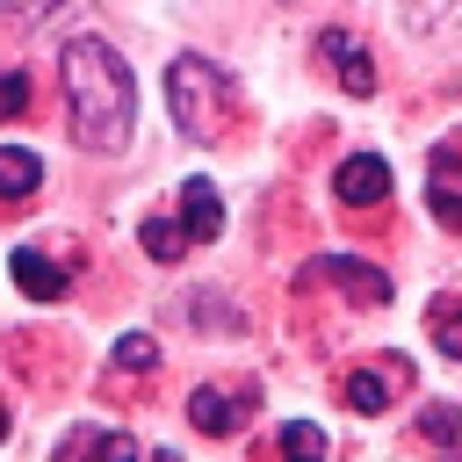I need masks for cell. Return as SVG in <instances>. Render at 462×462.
Segmentation results:
<instances>
[{
	"mask_svg": "<svg viewBox=\"0 0 462 462\" xmlns=\"http://www.w3.org/2000/svg\"><path fill=\"white\" fill-rule=\"evenodd\" d=\"M58 94H65V130L79 152L116 159L130 144V116H137V79L130 65L101 43V36H72L58 51Z\"/></svg>",
	"mask_w": 462,
	"mask_h": 462,
	"instance_id": "cell-1",
	"label": "cell"
},
{
	"mask_svg": "<svg viewBox=\"0 0 462 462\" xmlns=\"http://www.w3.org/2000/svg\"><path fill=\"white\" fill-rule=\"evenodd\" d=\"M166 108H173V130H180L188 144H217V137H231L238 87H231V72H224L217 58L180 51V58L166 65Z\"/></svg>",
	"mask_w": 462,
	"mask_h": 462,
	"instance_id": "cell-2",
	"label": "cell"
},
{
	"mask_svg": "<svg viewBox=\"0 0 462 462\" xmlns=\"http://www.w3.org/2000/svg\"><path fill=\"white\" fill-rule=\"evenodd\" d=\"M397 29L440 58H462V0H397Z\"/></svg>",
	"mask_w": 462,
	"mask_h": 462,
	"instance_id": "cell-3",
	"label": "cell"
},
{
	"mask_svg": "<svg viewBox=\"0 0 462 462\" xmlns=\"http://www.w3.org/2000/svg\"><path fill=\"white\" fill-rule=\"evenodd\" d=\"M310 282H339V296H354V303H390V274L368 267V260H346V253L303 260V289H310Z\"/></svg>",
	"mask_w": 462,
	"mask_h": 462,
	"instance_id": "cell-4",
	"label": "cell"
},
{
	"mask_svg": "<svg viewBox=\"0 0 462 462\" xmlns=\"http://www.w3.org/2000/svg\"><path fill=\"white\" fill-rule=\"evenodd\" d=\"M245 419H253V390H224V383H202V390L188 397V426H195V433H209V440H231Z\"/></svg>",
	"mask_w": 462,
	"mask_h": 462,
	"instance_id": "cell-5",
	"label": "cell"
},
{
	"mask_svg": "<svg viewBox=\"0 0 462 462\" xmlns=\"http://www.w3.org/2000/svg\"><path fill=\"white\" fill-rule=\"evenodd\" d=\"M332 195H339L346 209H375V202H390V166H383L375 152H354V159H339Z\"/></svg>",
	"mask_w": 462,
	"mask_h": 462,
	"instance_id": "cell-6",
	"label": "cell"
},
{
	"mask_svg": "<svg viewBox=\"0 0 462 462\" xmlns=\"http://www.w3.org/2000/svg\"><path fill=\"white\" fill-rule=\"evenodd\" d=\"M318 51H325V65H332V79H339L346 94H375V58H368V43H361V36L325 29V36H318Z\"/></svg>",
	"mask_w": 462,
	"mask_h": 462,
	"instance_id": "cell-7",
	"label": "cell"
},
{
	"mask_svg": "<svg viewBox=\"0 0 462 462\" xmlns=\"http://www.w3.org/2000/svg\"><path fill=\"white\" fill-rule=\"evenodd\" d=\"M7 274H14V289H29L36 303H58V296L72 289V267H58V260H43L36 245H14V260H7Z\"/></svg>",
	"mask_w": 462,
	"mask_h": 462,
	"instance_id": "cell-8",
	"label": "cell"
},
{
	"mask_svg": "<svg viewBox=\"0 0 462 462\" xmlns=\"http://www.w3.org/2000/svg\"><path fill=\"white\" fill-rule=\"evenodd\" d=\"M180 231H188V245H202V238L224 231V202H217V188H209L202 173L180 180Z\"/></svg>",
	"mask_w": 462,
	"mask_h": 462,
	"instance_id": "cell-9",
	"label": "cell"
},
{
	"mask_svg": "<svg viewBox=\"0 0 462 462\" xmlns=\"http://www.w3.org/2000/svg\"><path fill=\"white\" fill-rule=\"evenodd\" d=\"M36 180H43V159H36L29 144H0V202L36 195Z\"/></svg>",
	"mask_w": 462,
	"mask_h": 462,
	"instance_id": "cell-10",
	"label": "cell"
},
{
	"mask_svg": "<svg viewBox=\"0 0 462 462\" xmlns=\"http://www.w3.org/2000/svg\"><path fill=\"white\" fill-rule=\"evenodd\" d=\"M274 462H325V426L289 419V426L274 433Z\"/></svg>",
	"mask_w": 462,
	"mask_h": 462,
	"instance_id": "cell-11",
	"label": "cell"
},
{
	"mask_svg": "<svg viewBox=\"0 0 462 462\" xmlns=\"http://www.w3.org/2000/svg\"><path fill=\"white\" fill-rule=\"evenodd\" d=\"M426 332H433V346H440V354H455V361H462V296H433Z\"/></svg>",
	"mask_w": 462,
	"mask_h": 462,
	"instance_id": "cell-12",
	"label": "cell"
},
{
	"mask_svg": "<svg viewBox=\"0 0 462 462\" xmlns=\"http://www.w3.org/2000/svg\"><path fill=\"white\" fill-rule=\"evenodd\" d=\"M137 231H144V253H152V260H159V267H166V260H180V253H188V231H180V224H173V217H144V224H137Z\"/></svg>",
	"mask_w": 462,
	"mask_h": 462,
	"instance_id": "cell-13",
	"label": "cell"
},
{
	"mask_svg": "<svg viewBox=\"0 0 462 462\" xmlns=\"http://www.w3.org/2000/svg\"><path fill=\"white\" fill-rule=\"evenodd\" d=\"M346 404H354V411H368V419H375V411H390V375L354 368V375H346Z\"/></svg>",
	"mask_w": 462,
	"mask_h": 462,
	"instance_id": "cell-14",
	"label": "cell"
},
{
	"mask_svg": "<svg viewBox=\"0 0 462 462\" xmlns=\"http://www.w3.org/2000/svg\"><path fill=\"white\" fill-rule=\"evenodd\" d=\"M116 368H130V375L159 368V339H152V332H123V339H116Z\"/></svg>",
	"mask_w": 462,
	"mask_h": 462,
	"instance_id": "cell-15",
	"label": "cell"
},
{
	"mask_svg": "<svg viewBox=\"0 0 462 462\" xmlns=\"http://www.w3.org/2000/svg\"><path fill=\"white\" fill-rule=\"evenodd\" d=\"M72 440H79L94 462H137V440H130L123 426H116V433H72Z\"/></svg>",
	"mask_w": 462,
	"mask_h": 462,
	"instance_id": "cell-16",
	"label": "cell"
},
{
	"mask_svg": "<svg viewBox=\"0 0 462 462\" xmlns=\"http://www.w3.org/2000/svg\"><path fill=\"white\" fill-rule=\"evenodd\" d=\"M419 426H426V440H455V433H462V404H433Z\"/></svg>",
	"mask_w": 462,
	"mask_h": 462,
	"instance_id": "cell-17",
	"label": "cell"
},
{
	"mask_svg": "<svg viewBox=\"0 0 462 462\" xmlns=\"http://www.w3.org/2000/svg\"><path fill=\"white\" fill-rule=\"evenodd\" d=\"M22 108H29V79L7 65V72H0V116H22Z\"/></svg>",
	"mask_w": 462,
	"mask_h": 462,
	"instance_id": "cell-18",
	"label": "cell"
},
{
	"mask_svg": "<svg viewBox=\"0 0 462 462\" xmlns=\"http://www.w3.org/2000/svg\"><path fill=\"white\" fill-rule=\"evenodd\" d=\"M426 202H433V217H440V224H455V231H462V195H455L448 180H433V195H426Z\"/></svg>",
	"mask_w": 462,
	"mask_h": 462,
	"instance_id": "cell-19",
	"label": "cell"
},
{
	"mask_svg": "<svg viewBox=\"0 0 462 462\" xmlns=\"http://www.w3.org/2000/svg\"><path fill=\"white\" fill-rule=\"evenodd\" d=\"M144 462H180V455H173V448H159V455H144Z\"/></svg>",
	"mask_w": 462,
	"mask_h": 462,
	"instance_id": "cell-20",
	"label": "cell"
},
{
	"mask_svg": "<svg viewBox=\"0 0 462 462\" xmlns=\"http://www.w3.org/2000/svg\"><path fill=\"white\" fill-rule=\"evenodd\" d=\"M0 440H7V411H0Z\"/></svg>",
	"mask_w": 462,
	"mask_h": 462,
	"instance_id": "cell-21",
	"label": "cell"
}]
</instances>
